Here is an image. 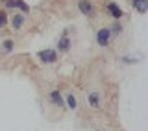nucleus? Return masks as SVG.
I'll use <instances>...</instances> for the list:
<instances>
[{
  "mask_svg": "<svg viewBox=\"0 0 148 131\" xmlns=\"http://www.w3.org/2000/svg\"><path fill=\"white\" fill-rule=\"evenodd\" d=\"M65 105H67L69 107V109H76V107H78V98L76 96H74V94H69L67 96V100H65Z\"/></svg>",
  "mask_w": 148,
  "mask_h": 131,
  "instance_id": "13",
  "label": "nucleus"
},
{
  "mask_svg": "<svg viewBox=\"0 0 148 131\" xmlns=\"http://www.w3.org/2000/svg\"><path fill=\"white\" fill-rule=\"evenodd\" d=\"M48 100H50V104L56 105V107H65V98L61 96V92H59L58 89H56V91H50Z\"/></svg>",
  "mask_w": 148,
  "mask_h": 131,
  "instance_id": "8",
  "label": "nucleus"
},
{
  "mask_svg": "<svg viewBox=\"0 0 148 131\" xmlns=\"http://www.w3.org/2000/svg\"><path fill=\"white\" fill-rule=\"evenodd\" d=\"M78 9L85 17H95V13H96V9H95L91 0H78Z\"/></svg>",
  "mask_w": 148,
  "mask_h": 131,
  "instance_id": "4",
  "label": "nucleus"
},
{
  "mask_svg": "<svg viewBox=\"0 0 148 131\" xmlns=\"http://www.w3.org/2000/svg\"><path fill=\"white\" fill-rule=\"evenodd\" d=\"M37 57H39V61H41V63H45V65H52V63L58 61L59 54H58V50L45 48V50H41V52L37 54Z\"/></svg>",
  "mask_w": 148,
  "mask_h": 131,
  "instance_id": "1",
  "label": "nucleus"
},
{
  "mask_svg": "<svg viewBox=\"0 0 148 131\" xmlns=\"http://www.w3.org/2000/svg\"><path fill=\"white\" fill-rule=\"evenodd\" d=\"M109 31H111V35H120V33L124 31V26L120 24L119 20H115V22H113V26L109 28Z\"/></svg>",
  "mask_w": 148,
  "mask_h": 131,
  "instance_id": "14",
  "label": "nucleus"
},
{
  "mask_svg": "<svg viewBox=\"0 0 148 131\" xmlns=\"http://www.w3.org/2000/svg\"><path fill=\"white\" fill-rule=\"evenodd\" d=\"M106 9H108V13H109V15L115 18V20H120V18L124 17V11H122V8H120L117 2H109L108 6H106Z\"/></svg>",
  "mask_w": 148,
  "mask_h": 131,
  "instance_id": "6",
  "label": "nucleus"
},
{
  "mask_svg": "<svg viewBox=\"0 0 148 131\" xmlns=\"http://www.w3.org/2000/svg\"><path fill=\"white\" fill-rule=\"evenodd\" d=\"M87 104H89L92 109H100V107H102V96H100V92L91 91L89 94H87Z\"/></svg>",
  "mask_w": 148,
  "mask_h": 131,
  "instance_id": "7",
  "label": "nucleus"
},
{
  "mask_svg": "<svg viewBox=\"0 0 148 131\" xmlns=\"http://www.w3.org/2000/svg\"><path fill=\"white\" fill-rule=\"evenodd\" d=\"M8 24V11L6 9H0V28H4Z\"/></svg>",
  "mask_w": 148,
  "mask_h": 131,
  "instance_id": "15",
  "label": "nucleus"
},
{
  "mask_svg": "<svg viewBox=\"0 0 148 131\" xmlns=\"http://www.w3.org/2000/svg\"><path fill=\"white\" fill-rule=\"evenodd\" d=\"M132 8L135 9L137 13L145 15V13L148 11V0H132Z\"/></svg>",
  "mask_w": 148,
  "mask_h": 131,
  "instance_id": "10",
  "label": "nucleus"
},
{
  "mask_svg": "<svg viewBox=\"0 0 148 131\" xmlns=\"http://www.w3.org/2000/svg\"><path fill=\"white\" fill-rule=\"evenodd\" d=\"M69 33H71V30H63L61 37L58 39V50H59L61 54H67L69 50H71V46H72L71 39H69Z\"/></svg>",
  "mask_w": 148,
  "mask_h": 131,
  "instance_id": "2",
  "label": "nucleus"
},
{
  "mask_svg": "<svg viewBox=\"0 0 148 131\" xmlns=\"http://www.w3.org/2000/svg\"><path fill=\"white\" fill-rule=\"evenodd\" d=\"M13 50H15V41H13V39H6L2 43V52L4 54H11Z\"/></svg>",
  "mask_w": 148,
  "mask_h": 131,
  "instance_id": "12",
  "label": "nucleus"
},
{
  "mask_svg": "<svg viewBox=\"0 0 148 131\" xmlns=\"http://www.w3.org/2000/svg\"><path fill=\"white\" fill-rule=\"evenodd\" d=\"M141 55H132V54H126V55H122L120 57V61H122L124 65H133V63H139L141 61Z\"/></svg>",
  "mask_w": 148,
  "mask_h": 131,
  "instance_id": "11",
  "label": "nucleus"
},
{
  "mask_svg": "<svg viewBox=\"0 0 148 131\" xmlns=\"http://www.w3.org/2000/svg\"><path fill=\"white\" fill-rule=\"evenodd\" d=\"M4 8L6 9H18L22 13L30 11V6H28L24 0H4Z\"/></svg>",
  "mask_w": 148,
  "mask_h": 131,
  "instance_id": "3",
  "label": "nucleus"
},
{
  "mask_svg": "<svg viewBox=\"0 0 148 131\" xmlns=\"http://www.w3.org/2000/svg\"><path fill=\"white\" fill-rule=\"evenodd\" d=\"M111 43V31L109 28H100L96 31V44L98 46H108Z\"/></svg>",
  "mask_w": 148,
  "mask_h": 131,
  "instance_id": "5",
  "label": "nucleus"
},
{
  "mask_svg": "<svg viewBox=\"0 0 148 131\" xmlns=\"http://www.w3.org/2000/svg\"><path fill=\"white\" fill-rule=\"evenodd\" d=\"M26 24V17L22 13H15L11 18V28L13 30H22V26Z\"/></svg>",
  "mask_w": 148,
  "mask_h": 131,
  "instance_id": "9",
  "label": "nucleus"
}]
</instances>
